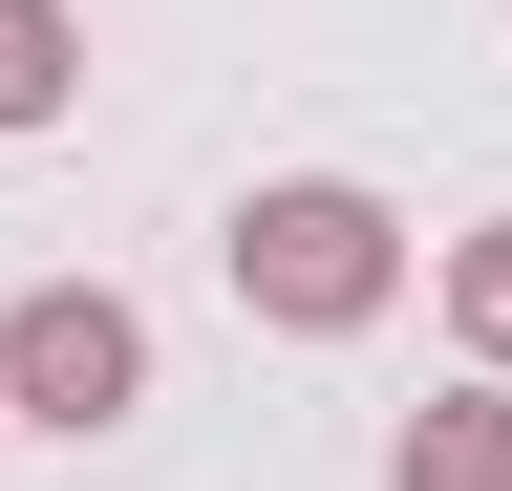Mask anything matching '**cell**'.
<instances>
[{
	"mask_svg": "<svg viewBox=\"0 0 512 491\" xmlns=\"http://www.w3.org/2000/svg\"><path fill=\"white\" fill-rule=\"evenodd\" d=\"M235 299L278 342H363L384 299H406V214H384L363 171H278V193H235Z\"/></svg>",
	"mask_w": 512,
	"mask_h": 491,
	"instance_id": "6da1fadb",
	"label": "cell"
},
{
	"mask_svg": "<svg viewBox=\"0 0 512 491\" xmlns=\"http://www.w3.org/2000/svg\"><path fill=\"white\" fill-rule=\"evenodd\" d=\"M0 406L64 427V449H107L128 406H150V321H128L107 278H43V299H0Z\"/></svg>",
	"mask_w": 512,
	"mask_h": 491,
	"instance_id": "7a4b0ae2",
	"label": "cell"
},
{
	"mask_svg": "<svg viewBox=\"0 0 512 491\" xmlns=\"http://www.w3.org/2000/svg\"><path fill=\"white\" fill-rule=\"evenodd\" d=\"M384 491H512V385H448V406H406Z\"/></svg>",
	"mask_w": 512,
	"mask_h": 491,
	"instance_id": "3957f363",
	"label": "cell"
},
{
	"mask_svg": "<svg viewBox=\"0 0 512 491\" xmlns=\"http://www.w3.org/2000/svg\"><path fill=\"white\" fill-rule=\"evenodd\" d=\"M64 86H86V22H64V0H0V150L64 129Z\"/></svg>",
	"mask_w": 512,
	"mask_h": 491,
	"instance_id": "277c9868",
	"label": "cell"
},
{
	"mask_svg": "<svg viewBox=\"0 0 512 491\" xmlns=\"http://www.w3.org/2000/svg\"><path fill=\"white\" fill-rule=\"evenodd\" d=\"M448 342L512 385V214H491V235H448Z\"/></svg>",
	"mask_w": 512,
	"mask_h": 491,
	"instance_id": "5b68a950",
	"label": "cell"
}]
</instances>
